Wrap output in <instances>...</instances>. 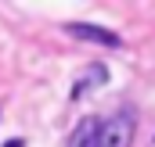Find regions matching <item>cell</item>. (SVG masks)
Returning <instances> with one entry per match:
<instances>
[{"instance_id": "obj_1", "label": "cell", "mask_w": 155, "mask_h": 147, "mask_svg": "<svg viewBox=\"0 0 155 147\" xmlns=\"http://www.w3.org/2000/svg\"><path fill=\"white\" fill-rule=\"evenodd\" d=\"M134 129H137V111H134V108H123V111H116L112 118L97 122L94 147H130Z\"/></svg>"}, {"instance_id": "obj_2", "label": "cell", "mask_w": 155, "mask_h": 147, "mask_svg": "<svg viewBox=\"0 0 155 147\" xmlns=\"http://www.w3.org/2000/svg\"><path fill=\"white\" fill-rule=\"evenodd\" d=\"M65 33H69L72 39L101 43V47H112V50H119V47H123V36H116L112 29H101V25H87V22H69V25H65Z\"/></svg>"}, {"instance_id": "obj_4", "label": "cell", "mask_w": 155, "mask_h": 147, "mask_svg": "<svg viewBox=\"0 0 155 147\" xmlns=\"http://www.w3.org/2000/svg\"><path fill=\"white\" fill-rule=\"evenodd\" d=\"M94 136H97V118H83L69 140V147H94Z\"/></svg>"}, {"instance_id": "obj_3", "label": "cell", "mask_w": 155, "mask_h": 147, "mask_svg": "<svg viewBox=\"0 0 155 147\" xmlns=\"http://www.w3.org/2000/svg\"><path fill=\"white\" fill-rule=\"evenodd\" d=\"M108 83V65H101V61H94L87 72L79 75V83L72 86V101H79L83 93H94V90H101Z\"/></svg>"}, {"instance_id": "obj_5", "label": "cell", "mask_w": 155, "mask_h": 147, "mask_svg": "<svg viewBox=\"0 0 155 147\" xmlns=\"http://www.w3.org/2000/svg\"><path fill=\"white\" fill-rule=\"evenodd\" d=\"M4 147H22V140H11V144H4Z\"/></svg>"}]
</instances>
